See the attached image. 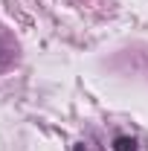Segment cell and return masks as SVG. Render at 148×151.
I'll list each match as a JSON object with an SVG mask.
<instances>
[{
	"label": "cell",
	"mask_w": 148,
	"mask_h": 151,
	"mask_svg": "<svg viewBox=\"0 0 148 151\" xmlns=\"http://www.w3.org/2000/svg\"><path fill=\"white\" fill-rule=\"evenodd\" d=\"M12 61H15V50L0 38V73H3V70H9V67H12Z\"/></svg>",
	"instance_id": "obj_1"
},
{
	"label": "cell",
	"mask_w": 148,
	"mask_h": 151,
	"mask_svg": "<svg viewBox=\"0 0 148 151\" xmlns=\"http://www.w3.org/2000/svg\"><path fill=\"white\" fill-rule=\"evenodd\" d=\"M113 151H137V139H131V137H116V139H113Z\"/></svg>",
	"instance_id": "obj_2"
}]
</instances>
